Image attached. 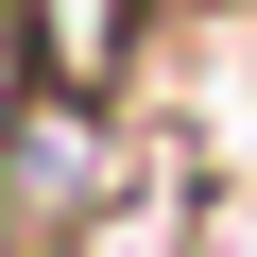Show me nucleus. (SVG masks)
<instances>
[{"mask_svg":"<svg viewBox=\"0 0 257 257\" xmlns=\"http://www.w3.org/2000/svg\"><path fill=\"white\" fill-rule=\"evenodd\" d=\"M138 189H155V155H138L120 86L0 69V257H103L138 223Z\"/></svg>","mask_w":257,"mask_h":257,"instance_id":"nucleus-1","label":"nucleus"}]
</instances>
